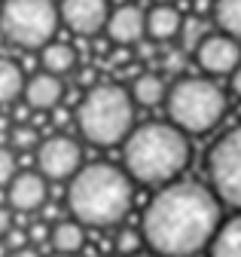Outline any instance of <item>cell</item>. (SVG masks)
Instances as JSON below:
<instances>
[{
  "label": "cell",
  "instance_id": "obj_1",
  "mask_svg": "<svg viewBox=\"0 0 241 257\" xmlns=\"http://www.w3.org/2000/svg\"><path fill=\"white\" fill-rule=\"evenodd\" d=\"M220 205L210 187L198 181H171L144 208V242L159 257H192L214 242L223 223Z\"/></svg>",
  "mask_w": 241,
  "mask_h": 257
},
{
  "label": "cell",
  "instance_id": "obj_2",
  "mask_svg": "<svg viewBox=\"0 0 241 257\" xmlns=\"http://www.w3.org/2000/svg\"><path fill=\"white\" fill-rule=\"evenodd\" d=\"M134 199V181L122 166L86 163L68 184V211L82 227H113Z\"/></svg>",
  "mask_w": 241,
  "mask_h": 257
},
{
  "label": "cell",
  "instance_id": "obj_3",
  "mask_svg": "<svg viewBox=\"0 0 241 257\" xmlns=\"http://www.w3.org/2000/svg\"><path fill=\"white\" fill-rule=\"evenodd\" d=\"M190 138L171 122L138 125L122 144V169L134 184L165 187L190 166Z\"/></svg>",
  "mask_w": 241,
  "mask_h": 257
},
{
  "label": "cell",
  "instance_id": "obj_4",
  "mask_svg": "<svg viewBox=\"0 0 241 257\" xmlns=\"http://www.w3.org/2000/svg\"><path fill=\"white\" fill-rule=\"evenodd\" d=\"M80 135L95 147L126 144L134 132V101L132 92L119 83H95L82 95L74 113Z\"/></svg>",
  "mask_w": 241,
  "mask_h": 257
},
{
  "label": "cell",
  "instance_id": "obj_5",
  "mask_svg": "<svg viewBox=\"0 0 241 257\" xmlns=\"http://www.w3.org/2000/svg\"><path fill=\"white\" fill-rule=\"evenodd\" d=\"M226 92L204 77H184L168 89L165 110L168 122L184 135H204L226 116Z\"/></svg>",
  "mask_w": 241,
  "mask_h": 257
},
{
  "label": "cell",
  "instance_id": "obj_6",
  "mask_svg": "<svg viewBox=\"0 0 241 257\" xmlns=\"http://www.w3.org/2000/svg\"><path fill=\"white\" fill-rule=\"evenodd\" d=\"M62 13L55 0H4L0 34L18 49H43L52 43Z\"/></svg>",
  "mask_w": 241,
  "mask_h": 257
},
{
  "label": "cell",
  "instance_id": "obj_7",
  "mask_svg": "<svg viewBox=\"0 0 241 257\" xmlns=\"http://www.w3.org/2000/svg\"><path fill=\"white\" fill-rule=\"evenodd\" d=\"M208 178L210 190L223 205L241 211V125L226 132L208 153Z\"/></svg>",
  "mask_w": 241,
  "mask_h": 257
},
{
  "label": "cell",
  "instance_id": "obj_8",
  "mask_svg": "<svg viewBox=\"0 0 241 257\" xmlns=\"http://www.w3.org/2000/svg\"><path fill=\"white\" fill-rule=\"evenodd\" d=\"M37 169L46 181H70L82 169V150L70 135H49L37 147Z\"/></svg>",
  "mask_w": 241,
  "mask_h": 257
},
{
  "label": "cell",
  "instance_id": "obj_9",
  "mask_svg": "<svg viewBox=\"0 0 241 257\" xmlns=\"http://www.w3.org/2000/svg\"><path fill=\"white\" fill-rule=\"evenodd\" d=\"M198 68L210 77H232V71L241 64V43L229 34H208L196 49Z\"/></svg>",
  "mask_w": 241,
  "mask_h": 257
},
{
  "label": "cell",
  "instance_id": "obj_10",
  "mask_svg": "<svg viewBox=\"0 0 241 257\" xmlns=\"http://www.w3.org/2000/svg\"><path fill=\"white\" fill-rule=\"evenodd\" d=\"M58 13H62V22L80 37H92L101 28H107L110 19V4L107 0H62L58 4Z\"/></svg>",
  "mask_w": 241,
  "mask_h": 257
},
{
  "label": "cell",
  "instance_id": "obj_11",
  "mask_svg": "<svg viewBox=\"0 0 241 257\" xmlns=\"http://www.w3.org/2000/svg\"><path fill=\"white\" fill-rule=\"evenodd\" d=\"M46 196H49V187H46V178L40 172H18L12 178V184L6 187L10 208H16L22 214H31V211L43 208Z\"/></svg>",
  "mask_w": 241,
  "mask_h": 257
},
{
  "label": "cell",
  "instance_id": "obj_12",
  "mask_svg": "<svg viewBox=\"0 0 241 257\" xmlns=\"http://www.w3.org/2000/svg\"><path fill=\"white\" fill-rule=\"evenodd\" d=\"M107 37L116 43V46H134L144 40L146 34V13H140L138 7L132 4H122V7H116L107 19Z\"/></svg>",
  "mask_w": 241,
  "mask_h": 257
},
{
  "label": "cell",
  "instance_id": "obj_13",
  "mask_svg": "<svg viewBox=\"0 0 241 257\" xmlns=\"http://www.w3.org/2000/svg\"><path fill=\"white\" fill-rule=\"evenodd\" d=\"M62 98H64V83L55 74L40 71L24 83V104L31 110H55Z\"/></svg>",
  "mask_w": 241,
  "mask_h": 257
},
{
  "label": "cell",
  "instance_id": "obj_14",
  "mask_svg": "<svg viewBox=\"0 0 241 257\" xmlns=\"http://www.w3.org/2000/svg\"><path fill=\"white\" fill-rule=\"evenodd\" d=\"M184 22H186V16L177 10V4H156L146 13V34L159 43L174 40L184 31Z\"/></svg>",
  "mask_w": 241,
  "mask_h": 257
},
{
  "label": "cell",
  "instance_id": "obj_15",
  "mask_svg": "<svg viewBox=\"0 0 241 257\" xmlns=\"http://www.w3.org/2000/svg\"><path fill=\"white\" fill-rule=\"evenodd\" d=\"M49 245L55 248V254H80L86 245V227L74 217L58 220L49 233Z\"/></svg>",
  "mask_w": 241,
  "mask_h": 257
},
{
  "label": "cell",
  "instance_id": "obj_16",
  "mask_svg": "<svg viewBox=\"0 0 241 257\" xmlns=\"http://www.w3.org/2000/svg\"><path fill=\"white\" fill-rule=\"evenodd\" d=\"M132 101L134 104H144V107H156V104H162L165 98H168V86H165V80L159 77V74H138L134 77V83H132Z\"/></svg>",
  "mask_w": 241,
  "mask_h": 257
},
{
  "label": "cell",
  "instance_id": "obj_17",
  "mask_svg": "<svg viewBox=\"0 0 241 257\" xmlns=\"http://www.w3.org/2000/svg\"><path fill=\"white\" fill-rule=\"evenodd\" d=\"M210 257H241V214L220 223L214 242L208 245Z\"/></svg>",
  "mask_w": 241,
  "mask_h": 257
},
{
  "label": "cell",
  "instance_id": "obj_18",
  "mask_svg": "<svg viewBox=\"0 0 241 257\" xmlns=\"http://www.w3.org/2000/svg\"><path fill=\"white\" fill-rule=\"evenodd\" d=\"M74 64H76V55H74V49H70L68 43L52 40V43H46V46L40 49V68H43L46 74L62 77V74L74 71Z\"/></svg>",
  "mask_w": 241,
  "mask_h": 257
},
{
  "label": "cell",
  "instance_id": "obj_19",
  "mask_svg": "<svg viewBox=\"0 0 241 257\" xmlns=\"http://www.w3.org/2000/svg\"><path fill=\"white\" fill-rule=\"evenodd\" d=\"M24 95V74L12 58H0V104H12Z\"/></svg>",
  "mask_w": 241,
  "mask_h": 257
},
{
  "label": "cell",
  "instance_id": "obj_20",
  "mask_svg": "<svg viewBox=\"0 0 241 257\" xmlns=\"http://www.w3.org/2000/svg\"><path fill=\"white\" fill-rule=\"evenodd\" d=\"M210 19L220 28V34L241 40V0H214Z\"/></svg>",
  "mask_w": 241,
  "mask_h": 257
},
{
  "label": "cell",
  "instance_id": "obj_21",
  "mask_svg": "<svg viewBox=\"0 0 241 257\" xmlns=\"http://www.w3.org/2000/svg\"><path fill=\"white\" fill-rule=\"evenodd\" d=\"M204 28H202V19L198 16H190L184 22V31H180V43H184V49H198V43L204 40Z\"/></svg>",
  "mask_w": 241,
  "mask_h": 257
},
{
  "label": "cell",
  "instance_id": "obj_22",
  "mask_svg": "<svg viewBox=\"0 0 241 257\" xmlns=\"http://www.w3.org/2000/svg\"><path fill=\"white\" fill-rule=\"evenodd\" d=\"M12 147H16V150H37V147H40V135H37V128H34V125L18 122V125L12 128Z\"/></svg>",
  "mask_w": 241,
  "mask_h": 257
},
{
  "label": "cell",
  "instance_id": "obj_23",
  "mask_svg": "<svg viewBox=\"0 0 241 257\" xmlns=\"http://www.w3.org/2000/svg\"><path fill=\"white\" fill-rule=\"evenodd\" d=\"M140 245H144V233L140 230H119V236H116V251L119 254H126V257H132V254H138L140 251Z\"/></svg>",
  "mask_w": 241,
  "mask_h": 257
},
{
  "label": "cell",
  "instance_id": "obj_24",
  "mask_svg": "<svg viewBox=\"0 0 241 257\" xmlns=\"http://www.w3.org/2000/svg\"><path fill=\"white\" fill-rule=\"evenodd\" d=\"M16 175H18L16 153H12L10 147H0V187H10Z\"/></svg>",
  "mask_w": 241,
  "mask_h": 257
},
{
  "label": "cell",
  "instance_id": "obj_25",
  "mask_svg": "<svg viewBox=\"0 0 241 257\" xmlns=\"http://www.w3.org/2000/svg\"><path fill=\"white\" fill-rule=\"evenodd\" d=\"M165 71H171V74L184 71V52H168L165 55Z\"/></svg>",
  "mask_w": 241,
  "mask_h": 257
},
{
  "label": "cell",
  "instance_id": "obj_26",
  "mask_svg": "<svg viewBox=\"0 0 241 257\" xmlns=\"http://www.w3.org/2000/svg\"><path fill=\"white\" fill-rule=\"evenodd\" d=\"M12 227H16V223H12V211L0 205V239H4V236L12 230Z\"/></svg>",
  "mask_w": 241,
  "mask_h": 257
},
{
  "label": "cell",
  "instance_id": "obj_27",
  "mask_svg": "<svg viewBox=\"0 0 241 257\" xmlns=\"http://www.w3.org/2000/svg\"><path fill=\"white\" fill-rule=\"evenodd\" d=\"M229 86H232V92H235L238 98H241V64H238V68L232 71V77H229Z\"/></svg>",
  "mask_w": 241,
  "mask_h": 257
},
{
  "label": "cell",
  "instance_id": "obj_28",
  "mask_svg": "<svg viewBox=\"0 0 241 257\" xmlns=\"http://www.w3.org/2000/svg\"><path fill=\"white\" fill-rule=\"evenodd\" d=\"M10 257H40V251H37L34 245H28V248H18V251H12Z\"/></svg>",
  "mask_w": 241,
  "mask_h": 257
},
{
  "label": "cell",
  "instance_id": "obj_29",
  "mask_svg": "<svg viewBox=\"0 0 241 257\" xmlns=\"http://www.w3.org/2000/svg\"><path fill=\"white\" fill-rule=\"evenodd\" d=\"M132 257H159V254H153V251H138V254H132Z\"/></svg>",
  "mask_w": 241,
  "mask_h": 257
},
{
  "label": "cell",
  "instance_id": "obj_30",
  "mask_svg": "<svg viewBox=\"0 0 241 257\" xmlns=\"http://www.w3.org/2000/svg\"><path fill=\"white\" fill-rule=\"evenodd\" d=\"M153 4H177V0H153Z\"/></svg>",
  "mask_w": 241,
  "mask_h": 257
},
{
  "label": "cell",
  "instance_id": "obj_31",
  "mask_svg": "<svg viewBox=\"0 0 241 257\" xmlns=\"http://www.w3.org/2000/svg\"><path fill=\"white\" fill-rule=\"evenodd\" d=\"M55 257H80V254H55Z\"/></svg>",
  "mask_w": 241,
  "mask_h": 257
}]
</instances>
